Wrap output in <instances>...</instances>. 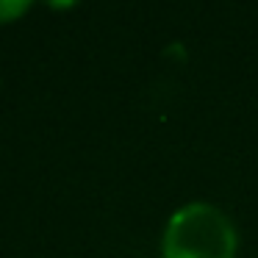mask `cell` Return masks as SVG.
I'll list each match as a JSON object with an SVG mask.
<instances>
[{"instance_id":"cell-2","label":"cell","mask_w":258,"mask_h":258,"mask_svg":"<svg viewBox=\"0 0 258 258\" xmlns=\"http://www.w3.org/2000/svg\"><path fill=\"white\" fill-rule=\"evenodd\" d=\"M25 12V3H0V20L14 17V14Z\"/></svg>"},{"instance_id":"cell-1","label":"cell","mask_w":258,"mask_h":258,"mask_svg":"<svg viewBox=\"0 0 258 258\" xmlns=\"http://www.w3.org/2000/svg\"><path fill=\"white\" fill-rule=\"evenodd\" d=\"M239 236L222 208L211 203H186L167 219L161 258H236Z\"/></svg>"}]
</instances>
